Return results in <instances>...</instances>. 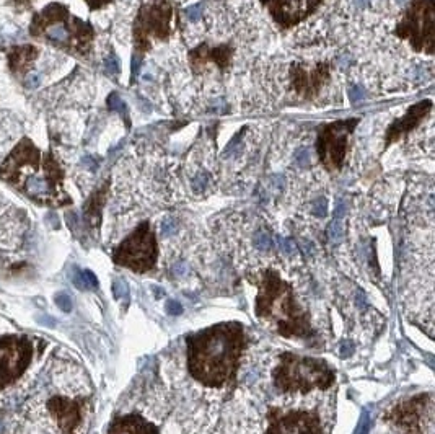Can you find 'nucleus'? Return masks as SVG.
I'll list each match as a JSON object with an SVG mask.
<instances>
[{
	"label": "nucleus",
	"instance_id": "14",
	"mask_svg": "<svg viewBox=\"0 0 435 434\" xmlns=\"http://www.w3.org/2000/svg\"><path fill=\"white\" fill-rule=\"evenodd\" d=\"M427 400L429 397L413 398V400H409V402H404V403L395 406L385 418L391 423H395L396 426H401L413 432H419V418L424 412V405Z\"/></svg>",
	"mask_w": 435,
	"mask_h": 434
},
{
	"label": "nucleus",
	"instance_id": "5",
	"mask_svg": "<svg viewBox=\"0 0 435 434\" xmlns=\"http://www.w3.org/2000/svg\"><path fill=\"white\" fill-rule=\"evenodd\" d=\"M171 0H157L145 4L134 21V57L142 61L153 41H166L171 35Z\"/></svg>",
	"mask_w": 435,
	"mask_h": 434
},
{
	"label": "nucleus",
	"instance_id": "23",
	"mask_svg": "<svg viewBox=\"0 0 435 434\" xmlns=\"http://www.w3.org/2000/svg\"><path fill=\"white\" fill-rule=\"evenodd\" d=\"M191 185H192V189H194L196 193H204L206 188H207V185H209V175L204 173V172L199 173L197 177L191 181Z\"/></svg>",
	"mask_w": 435,
	"mask_h": 434
},
{
	"label": "nucleus",
	"instance_id": "36",
	"mask_svg": "<svg viewBox=\"0 0 435 434\" xmlns=\"http://www.w3.org/2000/svg\"><path fill=\"white\" fill-rule=\"evenodd\" d=\"M350 98H352V102H361V100L364 98V91L361 87H354L352 90H350Z\"/></svg>",
	"mask_w": 435,
	"mask_h": 434
},
{
	"label": "nucleus",
	"instance_id": "15",
	"mask_svg": "<svg viewBox=\"0 0 435 434\" xmlns=\"http://www.w3.org/2000/svg\"><path fill=\"white\" fill-rule=\"evenodd\" d=\"M233 57V47L228 44H222L217 47H209L207 44H200L189 53V62L194 72H199L207 62L217 64L220 70H225L230 65Z\"/></svg>",
	"mask_w": 435,
	"mask_h": 434
},
{
	"label": "nucleus",
	"instance_id": "24",
	"mask_svg": "<svg viewBox=\"0 0 435 434\" xmlns=\"http://www.w3.org/2000/svg\"><path fill=\"white\" fill-rule=\"evenodd\" d=\"M57 307L61 308L62 312H70L72 310V299L65 294V292H59V294H56L54 297Z\"/></svg>",
	"mask_w": 435,
	"mask_h": 434
},
{
	"label": "nucleus",
	"instance_id": "30",
	"mask_svg": "<svg viewBox=\"0 0 435 434\" xmlns=\"http://www.w3.org/2000/svg\"><path fill=\"white\" fill-rule=\"evenodd\" d=\"M106 69L110 74H118L119 72V64H118V59H116V56L111 54L110 59L106 61Z\"/></svg>",
	"mask_w": 435,
	"mask_h": 434
},
{
	"label": "nucleus",
	"instance_id": "33",
	"mask_svg": "<svg viewBox=\"0 0 435 434\" xmlns=\"http://www.w3.org/2000/svg\"><path fill=\"white\" fill-rule=\"evenodd\" d=\"M346 211H347L346 203L342 201V199H339L338 204H336V209H334V215H336V219H339V217H344Z\"/></svg>",
	"mask_w": 435,
	"mask_h": 434
},
{
	"label": "nucleus",
	"instance_id": "8",
	"mask_svg": "<svg viewBox=\"0 0 435 434\" xmlns=\"http://www.w3.org/2000/svg\"><path fill=\"white\" fill-rule=\"evenodd\" d=\"M359 118H350L344 121H334L324 124L318 131L316 152L320 162L328 172H339L344 163L347 139L359 124Z\"/></svg>",
	"mask_w": 435,
	"mask_h": 434
},
{
	"label": "nucleus",
	"instance_id": "1",
	"mask_svg": "<svg viewBox=\"0 0 435 434\" xmlns=\"http://www.w3.org/2000/svg\"><path fill=\"white\" fill-rule=\"evenodd\" d=\"M188 369L206 387H222L233 382L240 354L245 348L243 325L217 323L211 328L186 336Z\"/></svg>",
	"mask_w": 435,
	"mask_h": 434
},
{
	"label": "nucleus",
	"instance_id": "31",
	"mask_svg": "<svg viewBox=\"0 0 435 434\" xmlns=\"http://www.w3.org/2000/svg\"><path fill=\"white\" fill-rule=\"evenodd\" d=\"M166 312H168L170 315H180L183 314V307L180 302H174V300H170L168 304H166Z\"/></svg>",
	"mask_w": 435,
	"mask_h": 434
},
{
	"label": "nucleus",
	"instance_id": "34",
	"mask_svg": "<svg viewBox=\"0 0 435 434\" xmlns=\"http://www.w3.org/2000/svg\"><path fill=\"white\" fill-rule=\"evenodd\" d=\"M85 2L90 5L91 10H96V8H101V7H105L106 4L113 2V0H85Z\"/></svg>",
	"mask_w": 435,
	"mask_h": 434
},
{
	"label": "nucleus",
	"instance_id": "17",
	"mask_svg": "<svg viewBox=\"0 0 435 434\" xmlns=\"http://www.w3.org/2000/svg\"><path fill=\"white\" fill-rule=\"evenodd\" d=\"M108 434H158V428L139 415H127L114 420Z\"/></svg>",
	"mask_w": 435,
	"mask_h": 434
},
{
	"label": "nucleus",
	"instance_id": "38",
	"mask_svg": "<svg viewBox=\"0 0 435 434\" xmlns=\"http://www.w3.org/2000/svg\"><path fill=\"white\" fill-rule=\"evenodd\" d=\"M355 5L361 7V8H364V7L367 5V0H355Z\"/></svg>",
	"mask_w": 435,
	"mask_h": 434
},
{
	"label": "nucleus",
	"instance_id": "32",
	"mask_svg": "<svg viewBox=\"0 0 435 434\" xmlns=\"http://www.w3.org/2000/svg\"><path fill=\"white\" fill-rule=\"evenodd\" d=\"M83 273V279H85V284H87V289L88 287H96L98 286V281L95 278V274L91 271H82Z\"/></svg>",
	"mask_w": 435,
	"mask_h": 434
},
{
	"label": "nucleus",
	"instance_id": "19",
	"mask_svg": "<svg viewBox=\"0 0 435 434\" xmlns=\"http://www.w3.org/2000/svg\"><path fill=\"white\" fill-rule=\"evenodd\" d=\"M328 237L332 244H339L344 238V225H342L339 219L331 221V224L328 225Z\"/></svg>",
	"mask_w": 435,
	"mask_h": 434
},
{
	"label": "nucleus",
	"instance_id": "3",
	"mask_svg": "<svg viewBox=\"0 0 435 434\" xmlns=\"http://www.w3.org/2000/svg\"><path fill=\"white\" fill-rule=\"evenodd\" d=\"M272 375L275 387L287 394H306L313 389L324 390L334 382V372L324 361L290 353L280 356V363Z\"/></svg>",
	"mask_w": 435,
	"mask_h": 434
},
{
	"label": "nucleus",
	"instance_id": "28",
	"mask_svg": "<svg viewBox=\"0 0 435 434\" xmlns=\"http://www.w3.org/2000/svg\"><path fill=\"white\" fill-rule=\"evenodd\" d=\"M245 131H246V128H243V129H241V132H238V134H237L235 137H233V139L230 140V144H228L227 147H225V149H223V157H227V155H230V152H232V150H233V149H235V146L238 144V140L241 139V136H243V134H245Z\"/></svg>",
	"mask_w": 435,
	"mask_h": 434
},
{
	"label": "nucleus",
	"instance_id": "9",
	"mask_svg": "<svg viewBox=\"0 0 435 434\" xmlns=\"http://www.w3.org/2000/svg\"><path fill=\"white\" fill-rule=\"evenodd\" d=\"M266 434H321L320 418L312 412H269V428Z\"/></svg>",
	"mask_w": 435,
	"mask_h": 434
},
{
	"label": "nucleus",
	"instance_id": "27",
	"mask_svg": "<svg viewBox=\"0 0 435 434\" xmlns=\"http://www.w3.org/2000/svg\"><path fill=\"white\" fill-rule=\"evenodd\" d=\"M369 431H370V421H369V415H367V413H364V415H362V420H361V423H359V426H357V431H355V434H369Z\"/></svg>",
	"mask_w": 435,
	"mask_h": 434
},
{
	"label": "nucleus",
	"instance_id": "22",
	"mask_svg": "<svg viewBox=\"0 0 435 434\" xmlns=\"http://www.w3.org/2000/svg\"><path fill=\"white\" fill-rule=\"evenodd\" d=\"M176 227H178L176 219H173V217H166V219H163V221H162V225H160L162 235H163V237H170V235H173V233L176 232Z\"/></svg>",
	"mask_w": 435,
	"mask_h": 434
},
{
	"label": "nucleus",
	"instance_id": "7",
	"mask_svg": "<svg viewBox=\"0 0 435 434\" xmlns=\"http://www.w3.org/2000/svg\"><path fill=\"white\" fill-rule=\"evenodd\" d=\"M157 256L158 247L155 233L150 227V222L145 221L116 248L113 258L118 264L131 268L132 271L145 273L155 266Z\"/></svg>",
	"mask_w": 435,
	"mask_h": 434
},
{
	"label": "nucleus",
	"instance_id": "2",
	"mask_svg": "<svg viewBox=\"0 0 435 434\" xmlns=\"http://www.w3.org/2000/svg\"><path fill=\"white\" fill-rule=\"evenodd\" d=\"M249 281L259 289L256 297V315L259 319L274 323L275 331L282 336H313L306 312L295 302L294 289L277 271L264 270Z\"/></svg>",
	"mask_w": 435,
	"mask_h": 434
},
{
	"label": "nucleus",
	"instance_id": "21",
	"mask_svg": "<svg viewBox=\"0 0 435 434\" xmlns=\"http://www.w3.org/2000/svg\"><path fill=\"white\" fill-rule=\"evenodd\" d=\"M108 108H110V111H118L124 116H127V108H125V103L119 98L118 93H111L108 97Z\"/></svg>",
	"mask_w": 435,
	"mask_h": 434
},
{
	"label": "nucleus",
	"instance_id": "12",
	"mask_svg": "<svg viewBox=\"0 0 435 434\" xmlns=\"http://www.w3.org/2000/svg\"><path fill=\"white\" fill-rule=\"evenodd\" d=\"M30 361V345L23 341L16 345L13 340L8 343L0 341V387L10 379L16 377Z\"/></svg>",
	"mask_w": 435,
	"mask_h": 434
},
{
	"label": "nucleus",
	"instance_id": "10",
	"mask_svg": "<svg viewBox=\"0 0 435 434\" xmlns=\"http://www.w3.org/2000/svg\"><path fill=\"white\" fill-rule=\"evenodd\" d=\"M261 4L269 10L274 21L287 30L313 15L323 0H261Z\"/></svg>",
	"mask_w": 435,
	"mask_h": 434
},
{
	"label": "nucleus",
	"instance_id": "20",
	"mask_svg": "<svg viewBox=\"0 0 435 434\" xmlns=\"http://www.w3.org/2000/svg\"><path fill=\"white\" fill-rule=\"evenodd\" d=\"M253 242H254V247H256V248H259V250H263V252H266V250H271V248H272V238H271L269 233L264 232V230L256 232V233H254Z\"/></svg>",
	"mask_w": 435,
	"mask_h": 434
},
{
	"label": "nucleus",
	"instance_id": "35",
	"mask_svg": "<svg viewBox=\"0 0 435 434\" xmlns=\"http://www.w3.org/2000/svg\"><path fill=\"white\" fill-rule=\"evenodd\" d=\"M352 353H354V345L350 343V341H346V343L341 346V354L344 356V357H347V356H350Z\"/></svg>",
	"mask_w": 435,
	"mask_h": 434
},
{
	"label": "nucleus",
	"instance_id": "6",
	"mask_svg": "<svg viewBox=\"0 0 435 434\" xmlns=\"http://www.w3.org/2000/svg\"><path fill=\"white\" fill-rule=\"evenodd\" d=\"M435 0H414L406 10L393 35L407 39L414 51L417 53H433L435 38Z\"/></svg>",
	"mask_w": 435,
	"mask_h": 434
},
{
	"label": "nucleus",
	"instance_id": "18",
	"mask_svg": "<svg viewBox=\"0 0 435 434\" xmlns=\"http://www.w3.org/2000/svg\"><path fill=\"white\" fill-rule=\"evenodd\" d=\"M106 189H108V185H105L101 189L98 191V193H95V196L91 198V201L87 207V214L93 217L95 221L99 219V211H101V204L105 201V195H106Z\"/></svg>",
	"mask_w": 435,
	"mask_h": 434
},
{
	"label": "nucleus",
	"instance_id": "4",
	"mask_svg": "<svg viewBox=\"0 0 435 434\" xmlns=\"http://www.w3.org/2000/svg\"><path fill=\"white\" fill-rule=\"evenodd\" d=\"M38 20L39 23L35 21V27H39V31L54 44L83 56L90 53L95 35L93 28L72 16L65 7L49 5Z\"/></svg>",
	"mask_w": 435,
	"mask_h": 434
},
{
	"label": "nucleus",
	"instance_id": "29",
	"mask_svg": "<svg viewBox=\"0 0 435 434\" xmlns=\"http://www.w3.org/2000/svg\"><path fill=\"white\" fill-rule=\"evenodd\" d=\"M186 16L191 21H197L200 18V5H194V7L186 8Z\"/></svg>",
	"mask_w": 435,
	"mask_h": 434
},
{
	"label": "nucleus",
	"instance_id": "37",
	"mask_svg": "<svg viewBox=\"0 0 435 434\" xmlns=\"http://www.w3.org/2000/svg\"><path fill=\"white\" fill-rule=\"evenodd\" d=\"M27 85L28 87H38L39 85V77H38V75H28V77H27Z\"/></svg>",
	"mask_w": 435,
	"mask_h": 434
},
{
	"label": "nucleus",
	"instance_id": "16",
	"mask_svg": "<svg viewBox=\"0 0 435 434\" xmlns=\"http://www.w3.org/2000/svg\"><path fill=\"white\" fill-rule=\"evenodd\" d=\"M49 405H51V410L56 416V420L59 421L62 431L65 434H72L75 426L80 421V403L57 397L53 398V402Z\"/></svg>",
	"mask_w": 435,
	"mask_h": 434
},
{
	"label": "nucleus",
	"instance_id": "26",
	"mask_svg": "<svg viewBox=\"0 0 435 434\" xmlns=\"http://www.w3.org/2000/svg\"><path fill=\"white\" fill-rule=\"evenodd\" d=\"M295 162L298 163V166H302V168H305V166L308 165V162H310V155H308V150L306 149H300L297 150L295 154Z\"/></svg>",
	"mask_w": 435,
	"mask_h": 434
},
{
	"label": "nucleus",
	"instance_id": "11",
	"mask_svg": "<svg viewBox=\"0 0 435 434\" xmlns=\"http://www.w3.org/2000/svg\"><path fill=\"white\" fill-rule=\"evenodd\" d=\"M331 79V65L328 62L318 64L313 69H306L303 64H292L290 82L300 97L312 100L323 85Z\"/></svg>",
	"mask_w": 435,
	"mask_h": 434
},
{
	"label": "nucleus",
	"instance_id": "25",
	"mask_svg": "<svg viewBox=\"0 0 435 434\" xmlns=\"http://www.w3.org/2000/svg\"><path fill=\"white\" fill-rule=\"evenodd\" d=\"M328 212V201L324 198H318V201L313 206V214L318 217H324Z\"/></svg>",
	"mask_w": 435,
	"mask_h": 434
},
{
	"label": "nucleus",
	"instance_id": "13",
	"mask_svg": "<svg viewBox=\"0 0 435 434\" xmlns=\"http://www.w3.org/2000/svg\"><path fill=\"white\" fill-rule=\"evenodd\" d=\"M432 110V102L430 100H422V102L413 105L407 110V113L403 116L401 119H396L395 123L388 128L387 132V147L393 142H396L403 136H406L407 132H411L413 129H416L421 124V121L429 114V111Z\"/></svg>",
	"mask_w": 435,
	"mask_h": 434
}]
</instances>
